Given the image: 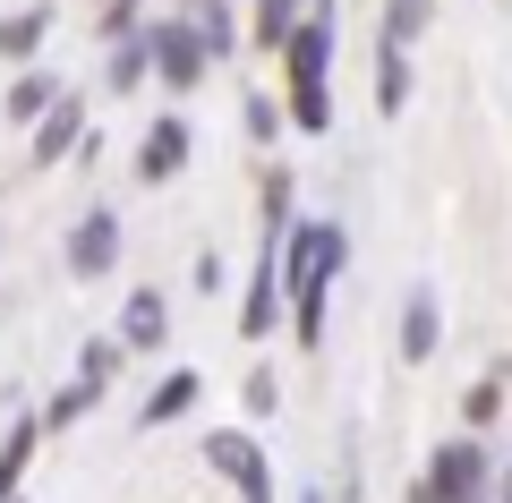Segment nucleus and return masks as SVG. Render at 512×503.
<instances>
[{"mask_svg": "<svg viewBox=\"0 0 512 503\" xmlns=\"http://www.w3.org/2000/svg\"><path fill=\"white\" fill-rule=\"evenodd\" d=\"M274 265H282V290H291L299 342H325V290H333V273L350 265V231L342 222H282Z\"/></svg>", "mask_w": 512, "mask_h": 503, "instance_id": "f257e3e1", "label": "nucleus"}, {"mask_svg": "<svg viewBox=\"0 0 512 503\" xmlns=\"http://www.w3.org/2000/svg\"><path fill=\"white\" fill-rule=\"evenodd\" d=\"M282 77H291V120L308 137H325L333 128V9H308L282 35Z\"/></svg>", "mask_w": 512, "mask_h": 503, "instance_id": "f03ea898", "label": "nucleus"}, {"mask_svg": "<svg viewBox=\"0 0 512 503\" xmlns=\"http://www.w3.org/2000/svg\"><path fill=\"white\" fill-rule=\"evenodd\" d=\"M410 503H487V444H444L410 486Z\"/></svg>", "mask_w": 512, "mask_h": 503, "instance_id": "7ed1b4c3", "label": "nucleus"}, {"mask_svg": "<svg viewBox=\"0 0 512 503\" xmlns=\"http://www.w3.org/2000/svg\"><path fill=\"white\" fill-rule=\"evenodd\" d=\"M146 52H154V77H163L171 94L205 86V69H214V52L197 43V26H188V18H171V26H146Z\"/></svg>", "mask_w": 512, "mask_h": 503, "instance_id": "20e7f679", "label": "nucleus"}, {"mask_svg": "<svg viewBox=\"0 0 512 503\" xmlns=\"http://www.w3.org/2000/svg\"><path fill=\"white\" fill-rule=\"evenodd\" d=\"M205 461H214L222 478L239 486V503H274V469H265L256 435H239V427H214V435H205Z\"/></svg>", "mask_w": 512, "mask_h": 503, "instance_id": "39448f33", "label": "nucleus"}, {"mask_svg": "<svg viewBox=\"0 0 512 503\" xmlns=\"http://www.w3.org/2000/svg\"><path fill=\"white\" fill-rule=\"evenodd\" d=\"M188 154H197L188 120H180V111H163V120H146V137H137V180H180Z\"/></svg>", "mask_w": 512, "mask_h": 503, "instance_id": "423d86ee", "label": "nucleus"}, {"mask_svg": "<svg viewBox=\"0 0 512 503\" xmlns=\"http://www.w3.org/2000/svg\"><path fill=\"white\" fill-rule=\"evenodd\" d=\"M111 265H120V214H103V205H94V214L69 231V273H77V282H103Z\"/></svg>", "mask_w": 512, "mask_h": 503, "instance_id": "0eeeda50", "label": "nucleus"}, {"mask_svg": "<svg viewBox=\"0 0 512 503\" xmlns=\"http://www.w3.org/2000/svg\"><path fill=\"white\" fill-rule=\"evenodd\" d=\"M282 324V265H274V239H265V256H256V273H248V307H239V333L248 342H265Z\"/></svg>", "mask_w": 512, "mask_h": 503, "instance_id": "6e6552de", "label": "nucleus"}, {"mask_svg": "<svg viewBox=\"0 0 512 503\" xmlns=\"http://www.w3.org/2000/svg\"><path fill=\"white\" fill-rule=\"evenodd\" d=\"M77 145H86V111H77V94H52L43 120H35V162H60Z\"/></svg>", "mask_w": 512, "mask_h": 503, "instance_id": "1a4fd4ad", "label": "nucleus"}, {"mask_svg": "<svg viewBox=\"0 0 512 503\" xmlns=\"http://www.w3.org/2000/svg\"><path fill=\"white\" fill-rule=\"evenodd\" d=\"M163 333H171L163 299H154V290H128L120 299V350H163Z\"/></svg>", "mask_w": 512, "mask_h": 503, "instance_id": "9d476101", "label": "nucleus"}, {"mask_svg": "<svg viewBox=\"0 0 512 503\" xmlns=\"http://www.w3.org/2000/svg\"><path fill=\"white\" fill-rule=\"evenodd\" d=\"M436 342H444L436 299H427V290H410V299H402V359H410V367H419V359H436Z\"/></svg>", "mask_w": 512, "mask_h": 503, "instance_id": "9b49d317", "label": "nucleus"}, {"mask_svg": "<svg viewBox=\"0 0 512 503\" xmlns=\"http://www.w3.org/2000/svg\"><path fill=\"white\" fill-rule=\"evenodd\" d=\"M146 77H154V52H146V26H137V35H120V43H111V60H103V86H111V94H137Z\"/></svg>", "mask_w": 512, "mask_h": 503, "instance_id": "f8f14e48", "label": "nucleus"}, {"mask_svg": "<svg viewBox=\"0 0 512 503\" xmlns=\"http://www.w3.org/2000/svg\"><path fill=\"white\" fill-rule=\"evenodd\" d=\"M376 111H410V52L376 35Z\"/></svg>", "mask_w": 512, "mask_h": 503, "instance_id": "ddd939ff", "label": "nucleus"}, {"mask_svg": "<svg viewBox=\"0 0 512 503\" xmlns=\"http://www.w3.org/2000/svg\"><path fill=\"white\" fill-rule=\"evenodd\" d=\"M197 393H205V384L188 376V367H171V376H163V384L146 393V427H171L180 410H197Z\"/></svg>", "mask_w": 512, "mask_h": 503, "instance_id": "4468645a", "label": "nucleus"}, {"mask_svg": "<svg viewBox=\"0 0 512 503\" xmlns=\"http://www.w3.org/2000/svg\"><path fill=\"white\" fill-rule=\"evenodd\" d=\"M43 35H52V9H18V18H0V60H35Z\"/></svg>", "mask_w": 512, "mask_h": 503, "instance_id": "2eb2a0df", "label": "nucleus"}, {"mask_svg": "<svg viewBox=\"0 0 512 503\" xmlns=\"http://www.w3.org/2000/svg\"><path fill=\"white\" fill-rule=\"evenodd\" d=\"M308 18V0H256V26H248V43L256 52H282V35Z\"/></svg>", "mask_w": 512, "mask_h": 503, "instance_id": "dca6fc26", "label": "nucleus"}, {"mask_svg": "<svg viewBox=\"0 0 512 503\" xmlns=\"http://www.w3.org/2000/svg\"><path fill=\"white\" fill-rule=\"evenodd\" d=\"M35 444H43V427H35V418H18V427H9V444H0V503L18 495V478H26V461H35Z\"/></svg>", "mask_w": 512, "mask_h": 503, "instance_id": "f3484780", "label": "nucleus"}, {"mask_svg": "<svg viewBox=\"0 0 512 503\" xmlns=\"http://www.w3.org/2000/svg\"><path fill=\"white\" fill-rule=\"evenodd\" d=\"M427 26H436V0H384V43H402V52H410Z\"/></svg>", "mask_w": 512, "mask_h": 503, "instance_id": "a211bd4d", "label": "nucleus"}, {"mask_svg": "<svg viewBox=\"0 0 512 503\" xmlns=\"http://www.w3.org/2000/svg\"><path fill=\"white\" fill-rule=\"evenodd\" d=\"M188 26H197V43H205L214 60L239 43V26H231V9H222V0H188Z\"/></svg>", "mask_w": 512, "mask_h": 503, "instance_id": "6ab92c4d", "label": "nucleus"}, {"mask_svg": "<svg viewBox=\"0 0 512 503\" xmlns=\"http://www.w3.org/2000/svg\"><path fill=\"white\" fill-rule=\"evenodd\" d=\"M52 94H60L52 77H35V69H26L18 86H9V120H18V128H35V120H43V103H52Z\"/></svg>", "mask_w": 512, "mask_h": 503, "instance_id": "aec40b11", "label": "nucleus"}, {"mask_svg": "<svg viewBox=\"0 0 512 503\" xmlns=\"http://www.w3.org/2000/svg\"><path fill=\"white\" fill-rule=\"evenodd\" d=\"M94 401H103V393H94V384H86V376H77V384H69V393H60V401H52V410H43V427H77V418H86V410H94Z\"/></svg>", "mask_w": 512, "mask_h": 503, "instance_id": "412c9836", "label": "nucleus"}, {"mask_svg": "<svg viewBox=\"0 0 512 503\" xmlns=\"http://www.w3.org/2000/svg\"><path fill=\"white\" fill-rule=\"evenodd\" d=\"M291 205H299V188H291V171H265V222H291Z\"/></svg>", "mask_w": 512, "mask_h": 503, "instance_id": "4be33fe9", "label": "nucleus"}, {"mask_svg": "<svg viewBox=\"0 0 512 503\" xmlns=\"http://www.w3.org/2000/svg\"><path fill=\"white\" fill-rule=\"evenodd\" d=\"M495 410H504V384H470V393H461V418H470V427H495Z\"/></svg>", "mask_w": 512, "mask_h": 503, "instance_id": "5701e85b", "label": "nucleus"}, {"mask_svg": "<svg viewBox=\"0 0 512 503\" xmlns=\"http://www.w3.org/2000/svg\"><path fill=\"white\" fill-rule=\"evenodd\" d=\"M111 367H120V342H86V359H77V376H86L94 393L111 384Z\"/></svg>", "mask_w": 512, "mask_h": 503, "instance_id": "b1692460", "label": "nucleus"}, {"mask_svg": "<svg viewBox=\"0 0 512 503\" xmlns=\"http://www.w3.org/2000/svg\"><path fill=\"white\" fill-rule=\"evenodd\" d=\"M137 18H146V0H103V43L137 35Z\"/></svg>", "mask_w": 512, "mask_h": 503, "instance_id": "393cba45", "label": "nucleus"}, {"mask_svg": "<svg viewBox=\"0 0 512 503\" xmlns=\"http://www.w3.org/2000/svg\"><path fill=\"white\" fill-rule=\"evenodd\" d=\"M274 128H282L274 94H248V137H256V145H274Z\"/></svg>", "mask_w": 512, "mask_h": 503, "instance_id": "a878e982", "label": "nucleus"}, {"mask_svg": "<svg viewBox=\"0 0 512 503\" xmlns=\"http://www.w3.org/2000/svg\"><path fill=\"white\" fill-rule=\"evenodd\" d=\"M248 410H256V418H274V410H282V384L265 376V367H256V376H248Z\"/></svg>", "mask_w": 512, "mask_h": 503, "instance_id": "bb28decb", "label": "nucleus"}, {"mask_svg": "<svg viewBox=\"0 0 512 503\" xmlns=\"http://www.w3.org/2000/svg\"><path fill=\"white\" fill-rule=\"evenodd\" d=\"M504 503H512V486H504Z\"/></svg>", "mask_w": 512, "mask_h": 503, "instance_id": "cd10ccee", "label": "nucleus"}, {"mask_svg": "<svg viewBox=\"0 0 512 503\" xmlns=\"http://www.w3.org/2000/svg\"><path fill=\"white\" fill-rule=\"evenodd\" d=\"M308 503H316V495H308Z\"/></svg>", "mask_w": 512, "mask_h": 503, "instance_id": "c85d7f7f", "label": "nucleus"}]
</instances>
